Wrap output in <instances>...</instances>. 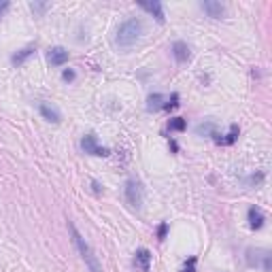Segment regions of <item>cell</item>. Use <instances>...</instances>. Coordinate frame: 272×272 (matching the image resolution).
Listing matches in <instances>:
<instances>
[{
  "label": "cell",
  "mask_w": 272,
  "mask_h": 272,
  "mask_svg": "<svg viewBox=\"0 0 272 272\" xmlns=\"http://www.w3.org/2000/svg\"><path fill=\"white\" fill-rule=\"evenodd\" d=\"M68 232H70V236H72V245L77 247V251L81 253V258H83V262H85V266L89 268V272H102L100 262H98V258L94 255L92 247H89V245L85 243V238H83L81 234H79V230L74 228V223H72V221H68Z\"/></svg>",
  "instance_id": "1"
},
{
  "label": "cell",
  "mask_w": 272,
  "mask_h": 272,
  "mask_svg": "<svg viewBox=\"0 0 272 272\" xmlns=\"http://www.w3.org/2000/svg\"><path fill=\"white\" fill-rule=\"evenodd\" d=\"M140 34H142V21L136 19V17H130L117 28V39L115 41L122 49H130L132 45H136V41L140 39Z\"/></svg>",
  "instance_id": "2"
},
{
  "label": "cell",
  "mask_w": 272,
  "mask_h": 272,
  "mask_svg": "<svg viewBox=\"0 0 272 272\" xmlns=\"http://www.w3.org/2000/svg\"><path fill=\"white\" fill-rule=\"evenodd\" d=\"M142 200H145V190H142V183L138 179H128L126 181V202L130 204L132 208L138 210L142 206Z\"/></svg>",
  "instance_id": "3"
},
{
  "label": "cell",
  "mask_w": 272,
  "mask_h": 272,
  "mask_svg": "<svg viewBox=\"0 0 272 272\" xmlns=\"http://www.w3.org/2000/svg\"><path fill=\"white\" fill-rule=\"evenodd\" d=\"M247 264L249 266H262L264 272L272 270V255L268 249H247Z\"/></svg>",
  "instance_id": "4"
},
{
  "label": "cell",
  "mask_w": 272,
  "mask_h": 272,
  "mask_svg": "<svg viewBox=\"0 0 272 272\" xmlns=\"http://www.w3.org/2000/svg\"><path fill=\"white\" fill-rule=\"evenodd\" d=\"M81 149L85 151V153L89 155H96V157H107L111 151L107 147H102V145H98V136L92 132V134H87V136H83V140H81Z\"/></svg>",
  "instance_id": "5"
},
{
  "label": "cell",
  "mask_w": 272,
  "mask_h": 272,
  "mask_svg": "<svg viewBox=\"0 0 272 272\" xmlns=\"http://www.w3.org/2000/svg\"><path fill=\"white\" fill-rule=\"evenodd\" d=\"M151 258H153V255H151V251L149 249H136V253H134V266L138 268L140 272H149L151 270Z\"/></svg>",
  "instance_id": "6"
},
{
  "label": "cell",
  "mask_w": 272,
  "mask_h": 272,
  "mask_svg": "<svg viewBox=\"0 0 272 272\" xmlns=\"http://www.w3.org/2000/svg\"><path fill=\"white\" fill-rule=\"evenodd\" d=\"M39 111H41V115L47 119V122H51V124H60L62 122V113H60L54 104H47V102H41L39 104Z\"/></svg>",
  "instance_id": "7"
},
{
  "label": "cell",
  "mask_w": 272,
  "mask_h": 272,
  "mask_svg": "<svg viewBox=\"0 0 272 272\" xmlns=\"http://www.w3.org/2000/svg\"><path fill=\"white\" fill-rule=\"evenodd\" d=\"M47 60L51 66H62L68 62V51L64 47H51L47 54Z\"/></svg>",
  "instance_id": "8"
},
{
  "label": "cell",
  "mask_w": 272,
  "mask_h": 272,
  "mask_svg": "<svg viewBox=\"0 0 272 272\" xmlns=\"http://www.w3.org/2000/svg\"><path fill=\"white\" fill-rule=\"evenodd\" d=\"M200 6L208 13V17H213V19H221V17H223V13H225L223 4H221V2H215V0H204V2H202Z\"/></svg>",
  "instance_id": "9"
},
{
  "label": "cell",
  "mask_w": 272,
  "mask_h": 272,
  "mask_svg": "<svg viewBox=\"0 0 272 272\" xmlns=\"http://www.w3.org/2000/svg\"><path fill=\"white\" fill-rule=\"evenodd\" d=\"M247 217H249V228H251V230H260L262 225H264V221H266V217H264L262 208H258V206L249 208L247 210Z\"/></svg>",
  "instance_id": "10"
},
{
  "label": "cell",
  "mask_w": 272,
  "mask_h": 272,
  "mask_svg": "<svg viewBox=\"0 0 272 272\" xmlns=\"http://www.w3.org/2000/svg\"><path fill=\"white\" fill-rule=\"evenodd\" d=\"M138 4H140V9H145L147 13L153 15V17L160 21V24H164V21H166V17H164V9H162V2H157V0H153V2H145V0H142V2H138Z\"/></svg>",
  "instance_id": "11"
},
{
  "label": "cell",
  "mask_w": 272,
  "mask_h": 272,
  "mask_svg": "<svg viewBox=\"0 0 272 272\" xmlns=\"http://www.w3.org/2000/svg\"><path fill=\"white\" fill-rule=\"evenodd\" d=\"M172 56H175V60L179 64H183V62H187L190 60V47H187V43H183V41H177L175 45H172Z\"/></svg>",
  "instance_id": "12"
},
{
  "label": "cell",
  "mask_w": 272,
  "mask_h": 272,
  "mask_svg": "<svg viewBox=\"0 0 272 272\" xmlns=\"http://www.w3.org/2000/svg\"><path fill=\"white\" fill-rule=\"evenodd\" d=\"M164 104H166V98L162 94H153V96H149V100H147V111L157 113V111L164 109Z\"/></svg>",
  "instance_id": "13"
},
{
  "label": "cell",
  "mask_w": 272,
  "mask_h": 272,
  "mask_svg": "<svg viewBox=\"0 0 272 272\" xmlns=\"http://www.w3.org/2000/svg\"><path fill=\"white\" fill-rule=\"evenodd\" d=\"M34 54H36V49H34V47H26V49L17 51V54H15V56L11 58V62H13L15 66H21V64H24L28 58H32Z\"/></svg>",
  "instance_id": "14"
},
{
  "label": "cell",
  "mask_w": 272,
  "mask_h": 272,
  "mask_svg": "<svg viewBox=\"0 0 272 272\" xmlns=\"http://www.w3.org/2000/svg\"><path fill=\"white\" fill-rule=\"evenodd\" d=\"M238 134H240V128H238V124H232L230 126V134H228V138H223L219 145H234L236 142V138H238Z\"/></svg>",
  "instance_id": "15"
},
{
  "label": "cell",
  "mask_w": 272,
  "mask_h": 272,
  "mask_svg": "<svg viewBox=\"0 0 272 272\" xmlns=\"http://www.w3.org/2000/svg\"><path fill=\"white\" fill-rule=\"evenodd\" d=\"M196 132H198L200 136H215V124L213 122H206V124H200L198 128H196Z\"/></svg>",
  "instance_id": "16"
},
{
  "label": "cell",
  "mask_w": 272,
  "mask_h": 272,
  "mask_svg": "<svg viewBox=\"0 0 272 272\" xmlns=\"http://www.w3.org/2000/svg\"><path fill=\"white\" fill-rule=\"evenodd\" d=\"M185 119L183 117H172L170 122H168V130H172V132H181V130H185Z\"/></svg>",
  "instance_id": "17"
},
{
  "label": "cell",
  "mask_w": 272,
  "mask_h": 272,
  "mask_svg": "<svg viewBox=\"0 0 272 272\" xmlns=\"http://www.w3.org/2000/svg\"><path fill=\"white\" fill-rule=\"evenodd\" d=\"M175 107H179V94H172L170 98H166V104H164L166 111H170V109H175Z\"/></svg>",
  "instance_id": "18"
},
{
  "label": "cell",
  "mask_w": 272,
  "mask_h": 272,
  "mask_svg": "<svg viewBox=\"0 0 272 272\" xmlns=\"http://www.w3.org/2000/svg\"><path fill=\"white\" fill-rule=\"evenodd\" d=\"M47 2H30V9H32L36 15H43L45 11H47Z\"/></svg>",
  "instance_id": "19"
},
{
  "label": "cell",
  "mask_w": 272,
  "mask_h": 272,
  "mask_svg": "<svg viewBox=\"0 0 272 272\" xmlns=\"http://www.w3.org/2000/svg\"><path fill=\"white\" fill-rule=\"evenodd\" d=\"M181 272H196V255H192V258L183 264V268H181Z\"/></svg>",
  "instance_id": "20"
},
{
  "label": "cell",
  "mask_w": 272,
  "mask_h": 272,
  "mask_svg": "<svg viewBox=\"0 0 272 272\" xmlns=\"http://www.w3.org/2000/svg\"><path fill=\"white\" fill-rule=\"evenodd\" d=\"M74 77H77V74H74V70H70V68H66V70L62 72V79H64V81H68V83L74 81Z\"/></svg>",
  "instance_id": "21"
},
{
  "label": "cell",
  "mask_w": 272,
  "mask_h": 272,
  "mask_svg": "<svg viewBox=\"0 0 272 272\" xmlns=\"http://www.w3.org/2000/svg\"><path fill=\"white\" fill-rule=\"evenodd\" d=\"M166 232H168V223L164 221V223L160 225V228H157V238H160V240H164V238H166Z\"/></svg>",
  "instance_id": "22"
},
{
  "label": "cell",
  "mask_w": 272,
  "mask_h": 272,
  "mask_svg": "<svg viewBox=\"0 0 272 272\" xmlns=\"http://www.w3.org/2000/svg\"><path fill=\"white\" fill-rule=\"evenodd\" d=\"M9 9V0H0V15Z\"/></svg>",
  "instance_id": "23"
}]
</instances>
